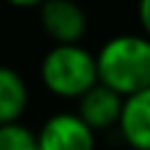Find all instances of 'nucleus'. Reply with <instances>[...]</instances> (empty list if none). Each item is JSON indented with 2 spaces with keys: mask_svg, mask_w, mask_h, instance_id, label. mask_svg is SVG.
Returning <instances> with one entry per match:
<instances>
[{
  "mask_svg": "<svg viewBox=\"0 0 150 150\" xmlns=\"http://www.w3.org/2000/svg\"><path fill=\"white\" fill-rule=\"evenodd\" d=\"M40 82L54 96L77 101L98 84L96 59L82 45H54L40 61Z\"/></svg>",
  "mask_w": 150,
  "mask_h": 150,
  "instance_id": "nucleus-2",
  "label": "nucleus"
},
{
  "mask_svg": "<svg viewBox=\"0 0 150 150\" xmlns=\"http://www.w3.org/2000/svg\"><path fill=\"white\" fill-rule=\"evenodd\" d=\"M117 131L129 150H150V87L122 101Z\"/></svg>",
  "mask_w": 150,
  "mask_h": 150,
  "instance_id": "nucleus-6",
  "label": "nucleus"
},
{
  "mask_svg": "<svg viewBox=\"0 0 150 150\" xmlns=\"http://www.w3.org/2000/svg\"><path fill=\"white\" fill-rule=\"evenodd\" d=\"M122 96L108 89L105 84H94L87 94L77 98V110L75 115L96 134V131H108L117 127L120 115H122Z\"/></svg>",
  "mask_w": 150,
  "mask_h": 150,
  "instance_id": "nucleus-5",
  "label": "nucleus"
},
{
  "mask_svg": "<svg viewBox=\"0 0 150 150\" xmlns=\"http://www.w3.org/2000/svg\"><path fill=\"white\" fill-rule=\"evenodd\" d=\"M138 21H141L143 35L150 38V0H138Z\"/></svg>",
  "mask_w": 150,
  "mask_h": 150,
  "instance_id": "nucleus-9",
  "label": "nucleus"
},
{
  "mask_svg": "<svg viewBox=\"0 0 150 150\" xmlns=\"http://www.w3.org/2000/svg\"><path fill=\"white\" fill-rule=\"evenodd\" d=\"M28 108V84L9 66H0V127L19 122Z\"/></svg>",
  "mask_w": 150,
  "mask_h": 150,
  "instance_id": "nucleus-7",
  "label": "nucleus"
},
{
  "mask_svg": "<svg viewBox=\"0 0 150 150\" xmlns=\"http://www.w3.org/2000/svg\"><path fill=\"white\" fill-rule=\"evenodd\" d=\"M35 136L38 150H96V134L75 112L47 117Z\"/></svg>",
  "mask_w": 150,
  "mask_h": 150,
  "instance_id": "nucleus-4",
  "label": "nucleus"
},
{
  "mask_svg": "<svg viewBox=\"0 0 150 150\" xmlns=\"http://www.w3.org/2000/svg\"><path fill=\"white\" fill-rule=\"evenodd\" d=\"M98 82L122 98L150 87V38L122 33L101 45L94 54Z\"/></svg>",
  "mask_w": 150,
  "mask_h": 150,
  "instance_id": "nucleus-1",
  "label": "nucleus"
},
{
  "mask_svg": "<svg viewBox=\"0 0 150 150\" xmlns=\"http://www.w3.org/2000/svg\"><path fill=\"white\" fill-rule=\"evenodd\" d=\"M0 150H38V136L21 122L0 127Z\"/></svg>",
  "mask_w": 150,
  "mask_h": 150,
  "instance_id": "nucleus-8",
  "label": "nucleus"
},
{
  "mask_svg": "<svg viewBox=\"0 0 150 150\" xmlns=\"http://www.w3.org/2000/svg\"><path fill=\"white\" fill-rule=\"evenodd\" d=\"M38 19L54 45H80L87 33L84 7L75 0H45L38 7Z\"/></svg>",
  "mask_w": 150,
  "mask_h": 150,
  "instance_id": "nucleus-3",
  "label": "nucleus"
},
{
  "mask_svg": "<svg viewBox=\"0 0 150 150\" xmlns=\"http://www.w3.org/2000/svg\"><path fill=\"white\" fill-rule=\"evenodd\" d=\"M7 5H12V7H21V9H26V7H40L45 0H5Z\"/></svg>",
  "mask_w": 150,
  "mask_h": 150,
  "instance_id": "nucleus-10",
  "label": "nucleus"
}]
</instances>
